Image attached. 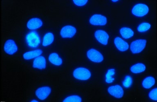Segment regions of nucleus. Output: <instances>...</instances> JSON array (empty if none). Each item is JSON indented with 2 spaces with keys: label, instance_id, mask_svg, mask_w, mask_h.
<instances>
[{
  "label": "nucleus",
  "instance_id": "obj_1",
  "mask_svg": "<svg viewBox=\"0 0 157 102\" xmlns=\"http://www.w3.org/2000/svg\"><path fill=\"white\" fill-rule=\"evenodd\" d=\"M73 76L76 79L81 81H86L91 77V73L89 70L84 67H78L73 72Z\"/></svg>",
  "mask_w": 157,
  "mask_h": 102
},
{
  "label": "nucleus",
  "instance_id": "obj_2",
  "mask_svg": "<svg viewBox=\"0 0 157 102\" xmlns=\"http://www.w3.org/2000/svg\"><path fill=\"white\" fill-rule=\"evenodd\" d=\"M147 40L145 39H140L132 41L130 45V50L134 54H139L145 48Z\"/></svg>",
  "mask_w": 157,
  "mask_h": 102
},
{
  "label": "nucleus",
  "instance_id": "obj_3",
  "mask_svg": "<svg viewBox=\"0 0 157 102\" xmlns=\"http://www.w3.org/2000/svg\"><path fill=\"white\" fill-rule=\"evenodd\" d=\"M26 41L29 47H37L40 43V38L39 34L36 32H30L26 36Z\"/></svg>",
  "mask_w": 157,
  "mask_h": 102
},
{
  "label": "nucleus",
  "instance_id": "obj_4",
  "mask_svg": "<svg viewBox=\"0 0 157 102\" xmlns=\"http://www.w3.org/2000/svg\"><path fill=\"white\" fill-rule=\"evenodd\" d=\"M149 12V8L147 5L143 3H138L132 7V14L136 17H144Z\"/></svg>",
  "mask_w": 157,
  "mask_h": 102
},
{
  "label": "nucleus",
  "instance_id": "obj_5",
  "mask_svg": "<svg viewBox=\"0 0 157 102\" xmlns=\"http://www.w3.org/2000/svg\"><path fill=\"white\" fill-rule=\"evenodd\" d=\"M86 55L87 57L90 61L96 63H100L104 60L103 55L96 49H89L87 51Z\"/></svg>",
  "mask_w": 157,
  "mask_h": 102
},
{
  "label": "nucleus",
  "instance_id": "obj_6",
  "mask_svg": "<svg viewBox=\"0 0 157 102\" xmlns=\"http://www.w3.org/2000/svg\"><path fill=\"white\" fill-rule=\"evenodd\" d=\"M77 29L72 25H66L63 27L60 31L61 37L64 39L73 37L77 33Z\"/></svg>",
  "mask_w": 157,
  "mask_h": 102
},
{
  "label": "nucleus",
  "instance_id": "obj_7",
  "mask_svg": "<svg viewBox=\"0 0 157 102\" xmlns=\"http://www.w3.org/2000/svg\"><path fill=\"white\" fill-rule=\"evenodd\" d=\"M91 25L94 26H104L107 23L106 17L101 14H94L89 19Z\"/></svg>",
  "mask_w": 157,
  "mask_h": 102
},
{
  "label": "nucleus",
  "instance_id": "obj_8",
  "mask_svg": "<svg viewBox=\"0 0 157 102\" xmlns=\"http://www.w3.org/2000/svg\"><path fill=\"white\" fill-rule=\"evenodd\" d=\"M108 93L117 99H121L124 95V91L122 87L120 85L111 86L107 89Z\"/></svg>",
  "mask_w": 157,
  "mask_h": 102
},
{
  "label": "nucleus",
  "instance_id": "obj_9",
  "mask_svg": "<svg viewBox=\"0 0 157 102\" xmlns=\"http://www.w3.org/2000/svg\"><path fill=\"white\" fill-rule=\"evenodd\" d=\"M18 47L14 40L8 39L5 43L4 50L6 54L13 55L18 51Z\"/></svg>",
  "mask_w": 157,
  "mask_h": 102
},
{
  "label": "nucleus",
  "instance_id": "obj_10",
  "mask_svg": "<svg viewBox=\"0 0 157 102\" xmlns=\"http://www.w3.org/2000/svg\"><path fill=\"white\" fill-rule=\"evenodd\" d=\"M94 36L98 42L104 45H107L109 42V36L105 31L97 30L94 32Z\"/></svg>",
  "mask_w": 157,
  "mask_h": 102
},
{
  "label": "nucleus",
  "instance_id": "obj_11",
  "mask_svg": "<svg viewBox=\"0 0 157 102\" xmlns=\"http://www.w3.org/2000/svg\"><path fill=\"white\" fill-rule=\"evenodd\" d=\"M51 92V89L50 87L44 86L37 89L35 92V94L40 100H44L48 97Z\"/></svg>",
  "mask_w": 157,
  "mask_h": 102
},
{
  "label": "nucleus",
  "instance_id": "obj_12",
  "mask_svg": "<svg viewBox=\"0 0 157 102\" xmlns=\"http://www.w3.org/2000/svg\"><path fill=\"white\" fill-rule=\"evenodd\" d=\"M114 43L117 48L122 52L127 51L129 48L128 44L119 37L115 38Z\"/></svg>",
  "mask_w": 157,
  "mask_h": 102
},
{
  "label": "nucleus",
  "instance_id": "obj_13",
  "mask_svg": "<svg viewBox=\"0 0 157 102\" xmlns=\"http://www.w3.org/2000/svg\"><path fill=\"white\" fill-rule=\"evenodd\" d=\"M42 21L38 18H32L27 23V26L31 30H34L40 28L43 25Z\"/></svg>",
  "mask_w": 157,
  "mask_h": 102
},
{
  "label": "nucleus",
  "instance_id": "obj_14",
  "mask_svg": "<svg viewBox=\"0 0 157 102\" xmlns=\"http://www.w3.org/2000/svg\"><path fill=\"white\" fill-rule=\"evenodd\" d=\"M46 66V60L44 56H39L36 58L33 62L34 68L40 70L45 69Z\"/></svg>",
  "mask_w": 157,
  "mask_h": 102
},
{
  "label": "nucleus",
  "instance_id": "obj_15",
  "mask_svg": "<svg viewBox=\"0 0 157 102\" xmlns=\"http://www.w3.org/2000/svg\"><path fill=\"white\" fill-rule=\"evenodd\" d=\"M49 61L53 65L56 66H60L62 64L63 60L58 54L56 53H52L49 56Z\"/></svg>",
  "mask_w": 157,
  "mask_h": 102
},
{
  "label": "nucleus",
  "instance_id": "obj_16",
  "mask_svg": "<svg viewBox=\"0 0 157 102\" xmlns=\"http://www.w3.org/2000/svg\"><path fill=\"white\" fill-rule=\"evenodd\" d=\"M43 51L40 50H33L28 52H25L23 54V57L25 60H29L32 59L40 56L42 54Z\"/></svg>",
  "mask_w": 157,
  "mask_h": 102
},
{
  "label": "nucleus",
  "instance_id": "obj_17",
  "mask_svg": "<svg viewBox=\"0 0 157 102\" xmlns=\"http://www.w3.org/2000/svg\"><path fill=\"white\" fill-rule=\"evenodd\" d=\"M120 32L121 36L125 39H128L132 37L134 35L133 31L127 27H123L120 29Z\"/></svg>",
  "mask_w": 157,
  "mask_h": 102
},
{
  "label": "nucleus",
  "instance_id": "obj_18",
  "mask_svg": "<svg viewBox=\"0 0 157 102\" xmlns=\"http://www.w3.org/2000/svg\"><path fill=\"white\" fill-rule=\"evenodd\" d=\"M146 69L145 65L143 63H138L131 66L130 71L132 73L139 74L144 72Z\"/></svg>",
  "mask_w": 157,
  "mask_h": 102
},
{
  "label": "nucleus",
  "instance_id": "obj_19",
  "mask_svg": "<svg viewBox=\"0 0 157 102\" xmlns=\"http://www.w3.org/2000/svg\"><path fill=\"white\" fill-rule=\"evenodd\" d=\"M155 79L152 77H146L142 82V85L146 89H149L155 84Z\"/></svg>",
  "mask_w": 157,
  "mask_h": 102
},
{
  "label": "nucleus",
  "instance_id": "obj_20",
  "mask_svg": "<svg viewBox=\"0 0 157 102\" xmlns=\"http://www.w3.org/2000/svg\"><path fill=\"white\" fill-rule=\"evenodd\" d=\"M54 34L51 32H48L45 34L43 38L42 45L44 47L51 45L54 41Z\"/></svg>",
  "mask_w": 157,
  "mask_h": 102
},
{
  "label": "nucleus",
  "instance_id": "obj_21",
  "mask_svg": "<svg viewBox=\"0 0 157 102\" xmlns=\"http://www.w3.org/2000/svg\"><path fill=\"white\" fill-rule=\"evenodd\" d=\"M116 73L115 69L111 68L108 70L105 76V82L107 83H112L115 80L114 76Z\"/></svg>",
  "mask_w": 157,
  "mask_h": 102
},
{
  "label": "nucleus",
  "instance_id": "obj_22",
  "mask_svg": "<svg viewBox=\"0 0 157 102\" xmlns=\"http://www.w3.org/2000/svg\"><path fill=\"white\" fill-rule=\"evenodd\" d=\"M151 25L149 23L144 22L141 23L137 27V30L140 32H144L147 31L150 29L151 28Z\"/></svg>",
  "mask_w": 157,
  "mask_h": 102
},
{
  "label": "nucleus",
  "instance_id": "obj_23",
  "mask_svg": "<svg viewBox=\"0 0 157 102\" xmlns=\"http://www.w3.org/2000/svg\"><path fill=\"white\" fill-rule=\"evenodd\" d=\"M82 101V98L78 95L70 96L65 98L63 100V102H81Z\"/></svg>",
  "mask_w": 157,
  "mask_h": 102
},
{
  "label": "nucleus",
  "instance_id": "obj_24",
  "mask_svg": "<svg viewBox=\"0 0 157 102\" xmlns=\"http://www.w3.org/2000/svg\"><path fill=\"white\" fill-rule=\"evenodd\" d=\"M132 79L131 76L127 75L125 77L124 79L123 82V85L125 88H129L132 85Z\"/></svg>",
  "mask_w": 157,
  "mask_h": 102
},
{
  "label": "nucleus",
  "instance_id": "obj_25",
  "mask_svg": "<svg viewBox=\"0 0 157 102\" xmlns=\"http://www.w3.org/2000/svg\"><path fill=\"white\" fill-rule=\"evenodd\" d=\"M150 99L155 101L157 100V89L156 88L152 89L148 94Z\"/></svg>",
  "mask_w": 157,
  "mask_h": 102
},
{
  "label": "nucleus",
  "instance_id": "obj_26",
  "mask_svg": "<svg viewBox=\"0 0 157 102\" xmlns=\"http://www.w3.org/2000/svg\"><path fill=\"white\" fill-rule=\"evenodd\" d=\"M88 1H73V2L76 6L82 7L86 4Z\"/></svg>",
  "mask_w": 157,
  "mask_h": 102
},
{
  "label": "nucleus",
  "instance_id": "obj_27",
  "mask_svg": "<svg viewBox=\"0 0 157 102\" xmlns=\"http://www.w3.org/2000/svg\"><path fill=\"white\" fill-rule=\"evenodd\" d=\"M112 1V2H118V1Z\"/></svg>",
  "mask_w": 157,
  "mask_h": 102
},
{
  "label": "nucleus",
  "instance_id": "obj_28",
  "mask_svg": "<svg viewBox=\"0 0 157 102\" xmlns=\"http://www.w3.org/2000/svg\"><path fill=\"white\" fill-rule=\"evenodd\" d=\"M31 102H38V101H37V100H32V101H31Z\"/></svg>",
  "mask_w": 157,
  "mask_h": 102
}]
</instances>
